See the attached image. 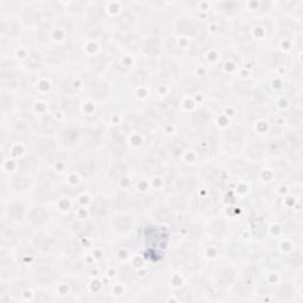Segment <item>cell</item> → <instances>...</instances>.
<instances>
[{
    "instance_id": "f35d334b",
    "label": "cell",
    "mask_w": 303,
    "mask_h": 303,
    "mask_svg": "<svg viewBox=\"0 0 303 303\" xmlns=\"http://www.w3.org/2000/svg\"><path fill=\"white\" fill-rule=\"evenodd\" d=\"M42 62L43 57H40L39 54L34 51V53H31L27 56L25 64L27 65V68H30L31 70H37L38 68H40V65H42Z\"/></svg>"
},
{
    "instance_id": "9c48e42d",
    "label": "cell",
    "mask_w": 303,
    "mask_h": 303,
    "mask_svg": "<svg viewBox=\"0 0 303 303\" xmlns=\"http://www.w3.org/2000/svg\"><path fill=\"white\" fill-rule=\"evenodd\" d=\"M159 69L162 77H173L179 72V64L172 57H163L160 61Z\"/></svg>"
},
{
    "instance_id": "ab89813d",
    "label": "cell",
    "mask_w": 303,
    "mask_h": 303,
    "mask_svg": "<svg viewBox=\"0 0 303 303\" xmlns=\"http://www.w3.org/2000/svg\"><path fill=\"white\" fill-rule=\"evenodd\" d=\"M147 77H148L147 72L144 70L139 69L134 73H132V83L135 84V86H141V84H143L146 82Z\"/></svg>"
},
{
    "instance_id": "4fadbf2b",
    "label": "cell",
    "mask_w": 303,
    "mask_h": 303,
    "mask_svg": "<svg viewBox=\"0 0 303 303\" xmlns=\"http://www.w3.org/2000/svg\"><path fill=\"white\" fill-rule=\"evenodd\" d=\"M176 187L179 191V193L186 196L188 193H192L193 191H196V181L192 177H180V178L176 180Z\"/></svg>"
},
{
    "instance_id": "1f68e13d",
    "label": "cell",
    "mask_w": 303,
    "mask_h": 303,
    "mask_svg": "<svg viewBox=\"0 0 303 303\" xmlns=\"http://www.w3.org/2000/svg\"><path fill=\"white\" fill-rule=\"evenodd\" d=\"M172 210H177V211H184L187 207V199L185 195L182 193H178V195H174L170 199V205Z\"/></svg>"
},
{
    "instance_id": "7402d4cb",
    "label": "cell",
    "mask_w": 303,
    "mask_h": 303,
    "mask_svg": "<svg viewBox=\"0 0 303 303\" xmlns=\"http://www.w3.org/2000/svg\"><path fill=\"white\" fill-rule=\"evenodd\" d=\"M173 210L168 205H160L153 211V217L159 223H168L173 220Z\"/></svg>"
},
{
    "instance_id": "e0dca14e",
    "label": "cell",
    "mask_w": 303,
    "mask_h": 303,
    "mask_svg": "<svg viewBox=\"0 0 303 303\" xmlns=\"http://www.w3.org/2000/svg\"><path fill=\"white\" fill-rule=\"evenodd\" d=\"M71 230L73 233L77 237H88L94 230V224L90 220H77V222H73L71 225Z\"/></svg>"
},
{
    "instance_id": "d4e9b609",
    "label": "cell",
    "mask_w": 303,
    "mask_h": 303,
    "mask_svg": "<svg viewBox=\"0 0 303 303\" xmlns=\"http://www.w3.org/2000/svg\"><path fill=\"white\" fill-rule=\"evenodd\" d=\"M180 88H181L182 91L186 92V94L195 95L200 89V84H199V82L195 77H185L181 80Z\"/></svg>"
},
{
    "instance_id": "8d00e7d4",
    "label": "cell",
    "mask_w": 303,
    "mask_h": 303,
    "mask_svg": "<svg viewBox=\"0 0 303 303\" xmlns=\"http://www.w3.org/2000/svg\"><path fill=\"white\" fill-rule=\"evenodd\" d=\"M12 135L13 138L18 139V140H24L29 136V133H27V127L24 122H15V125L12 128Z\"/></svg>"
},
{
    "instance_id": "e575fe53",
    "label": "cell",
    "mask_w": 303,
    "mask_h": 303,
    "mask_svg": "<svg viewBox=\"0 0 303 303\" xmlns=\"http://www.w3.org/2000/svg\"><path fill=\"white\" fill-rule=\"evenodd\" d=\"M9 219L12 222H19L24 218L25 214V210H24L23 205H19V204H13V205L9 206Z\"/></svg>"
},
{
    "instance_id": "4dcf8cb0",
    "label": "cell",
    "mask_w": 303,
    "mask_h": 303,
    "mask_svg": "<svg viewBox=\"0 0 303 303\" xmlns=\"http://www.w3.org/2000/svg\"><path fill=\"white\" fill-rule=\"evenodd\" d=\"M127 173V166L124 162H116L111 163V166L109 167L108 174L111 179H120L122 177H125V174Z\"/></svg>"
},
{
    "instance_id": "603a6c76",
    "label": "cell",
    "mask_w": 303,
    "mask_h": 303,
    "mask_svg": "<svg viewBox=\"0 0 303 303\" xmlns=\"http://www.w3.org/2000/svg\"><path fill=\"white\" fill-rule=\"evenodd\" d=\"M20 25L13 19H2L1 20V34L5 37H16L19 34Z\"/></svg>"
},
{
    "instance_id": "74e56055",
    "label": "cell",
    "mask_w": 303,
    "mask_h": 303,
    "mask_svg": "<svg viewBox=\"0 0 303 303\" xmlns=\"http://www.w3.org/2000/svg\"><path fill=\"white\" fill-rule=\"evenodd\" d=\"M203 178L206 179V181L210 184H215L217 179H219V170L212 166H207L203 170Z\"/></svg>"
},
{
    "instance_id": "5b68a950",
    "label": "cell",
    "mask_w": 303,
    "mask_h": 303,
    "mask_svg": "<svg viewBox=\"0 0 303 303\" xmlns=\"http://www.w3.org/2000/svg\"><path fill=\"white\" fill-rule=\"evenodd\" d=\"M32 182L34 181H32L31 177H30L29 174L21 173V172L16 173L15 176L11 178V186H12V188L16 192L19 193H23L29 190V188L32 186Z\"/></svg>"
},
{
    "instance_id": "30bf717a",
    "label": "cell",
    "mask_w": 303,
    "mask_h": 303,
    "mask_svg": "<svg viewBox=\"0 0 303 303\" xmlns=\"http://www.w3.org/2000/svg\"><path fill=\"white\" fill-rule=\"evenodd\" d=\"M38 157L36 155H26V157L21 158L20 160L18 161V167L19 172L25 174H34L36 173L38 170V166H39V162H38Z\"/></svg>"
},
{
    "instance_id": "6da1fadb",
    "label": "cell",
    "mask_w": 303,
    "mask_h": 303,
    "mask_svg": "<svg viewBox=\"0 0 303 303\" xmlns=\"http://www.w3.org/2000/svg\"><path fill=\"white\" fill-rule=\"evenodd\" d=\"M31 149L34 155L38 158L50 159L56 154V144L54 141L46 136H36L31 140Z\"/></svg>"
},
{
    "instance_id": "2e32d148",
    "label": "cell",
    "mask_w": 303,
    "mask_h": 303,
    "mask_svg": "<svg viewBox=\"0 0 303 303\" xmlns=\"http://www.w3.org/2000/svg\"><path fill=\"white\" fill-rule=\"evenodd\" d=\"M152 205V198L147 195H136L132 196V204L130 206L133 207L134 211L136 212H144L149 210Z\"/></svg>"
},
{
    "instance_id": "d6a6232c",
    "label": "cell",
    "mask_w": 303,
    "mask_h": 303,
    "mask_svg": "<svg viewBox=\"0 0 303 303\" xmlns=\"http://www.w3.org/2000/svg\"><path fill=\"white\" fill-rule=\"evenodd\" d=\"M210 113L205 109H198V110L195 111L192 115V122L196 127H204L206 125L207 121H210Z\"/></svg>"
},
{
    "instance_id": "7c38bea8",
    "label": "cell",
    "mask_w": 303,
    "mask_h": 303,
    "mask_svg": "<svg viewBox=\"0 0 303 303\" xmlns=\"http://www.w3.org/2000/svg\"><path fill=\"white\" fill-rule=\"evenodd\" d=\"M161 40L158 37H149L147 39L143 40V45H141V50L148 56L155 57L161 53Z\"/></svg>"
},
{
    "instance_id": "5bb4252c",
    "label": "cell",
    "mask_w": 303,
    "mask_h": 303,
    "mask_svg": "<svg viewBox=\"0 0 303 303\" xmlns=\"http://www.w3.org/2000/svg\"><path fill=\"white\" fill-rule=\"evenodd\" d=\"M248 253V247L241 242H233L229 245L228 256L231 261H241Z\"/></svg>"
},
{
    "instance_id": "277c9868",
    "label": "cell",
    "mask_w": 303,
    "mask_h": 303,
    "mask_svg": "<svg viewBox=\"0 0 303 303\" xmlns=\"http://www.w3.org/2000/svg\"><path fill=\"white\" fill-rule=\"evenodd\" d=\"M122 38L120 39V43L122 45L125 46V49L132 51H136L139 49H141L143 45V39L138 34H135L134 31H120Z\"/></svg>"
},
{
    "instance_id": "83f0119b",
    "label": "cell",
    "mask_w": 303,
    "mask_h": 303,
    "mask_svg": "<svg viewBox=\"0 0 303 303\" xmlns=\"http://www.w3.org/2000/svg\"><path fill=\"white\" fill-rule=\"evenodd\" d=\"M103 16H105V11L101 9L98 5H95L94 7H89V9L87 10V18H88V21L90 24H94V25H96V24L102 21Z\"/></svg>"
},
{
    "instance_id": "f546056e",
    "label": "cell",
    "mask_w": 303,
    "mask_h": 303,
    "mask_svg": "<svg viewBox=\"0 0 303 303\" xmlns=\"http://www.w3.org/2000/svg\"><path fill=\"white\" fill-rule=\"evenodd\" d=\"M35 198H36V200L39 201L40 204L49 203V201L53 199V192H51V188L40 185V186L37 187L36 191H35Z\"/></svg>"
},
{
    "instance_id": "8fae6325",
    "label": "cell",
    "mask_w": 303,
    "mask_h": 303,
    "mask_svg": "<svg viewBox=\"0 0 303 303\" xmlns=\"http://www.w3.org/2000/svg\"><path fill=\"white\" fill-rule=\"evenodd\" d=\"M109 209H110V205H109V201L103 196H97L94 201L91 203V206H90V214H91L92 217H105V215L108 214Z\"/></svg>"
},
{
    "instance_id": "cb8c5ba5",
    "label": "cell",
    "mask_w": 303,
    "mask_h": 303,
    "mask_svg": "<svg viewBox=\"0 0 303 303\" xmlns=\"http://www.w3.org/2000/svg\"><path fill=\"white\" fill-rule=\"evenodd\" d=\"M130 204H132V196L127 192H117L114 196L113 205H115L117 211H122V210L125 211L127 207L130 206Z\"/></svg>"
},
{
    "instance_id": "4316f807",
    "label": "cell",
    "mask_w": 303,
    "mask_h": 303,
    "mask_svg": "<svg viewBox=\"0 0 303 303\" xmlns=\"http://www.w3.org/2000/svg\"><path fill=\"white\" fill-rule=\"evenodd\" d=\"M90 67L94 71H103L106 69V67L108 65V57L106 54L100 53L96 56H92L89 61Z\"/></svg>"
},
{
    "instance_id": "7a4b0ae2",
    "label": "cell",
    "mask_w": 303,
    "mask_h": 303,
    "mask_svg": "<svg viewBox=\"0 0 303 303\" xmlns=\"http://www.w3.org/2000/svg\"><path fill=\"white\" fill-rule=\"evenodd\" d=\"M37 282L42 285H48L57 280V270L48 263H38L36 266Z\"/></svg>"
},
{
    "instance_id": "d6986e66",
    "label": "cell",
    "mask_w": 303,
    "mask_h": 303,
    "mask_svg": "<svg viewBox=\"0 0 303 303\" xmlns=\"http://www.w3.org/2000/svg\"><path fill=\"white\" fill-rule=\"evenodd\" d=\"M135 23V16L132 11L125 10L117 18V25H119V31H130L132 26Z\"/></svg>"
},
{
    "instance_id": "ac0fdd59",
    "label": "cell",
    "mask_w": 303,
    "mask_h": 303,
    "mask_svg": "<svg viewBox=\"0 0 303 303\" xmlns=\"http://www.w3.org/2000/svg\"><path fill=\"white\" fill-rule=\"evenodd\" d=\"M35 249L39 252H48L53 245V239L44 233H38L34 237Z\"/></svg>"
},
{
    "instance_id": "ffe728a7",
    "label": "cell",
    "mask_w": 303,
    "mask_h": 303,
    "mask_svg": "<svg viewBox=\"0 0 303 303\" xmlns=\"http://www.w3.org/2000/svg\"><path fill=\"white\" fill-rule=\"evenodd\" d=\"M228 223L223 219H215L210 224V233L214 238H224V236L228 233Z\"/></svg>"
},
{
    "instance_id": "d590c367",
    "label": "cell",
    "mask_w": 303,
    "mask_h": 303,
    "mask_svg": "<svg viewBox=\"0 0 303 303\" xmlns=\"http://www.w3.org/2000/svg\"><path fill=\"white\" fill-rule=\"evenodd\" d=\"M76 167H77V171L82 176L87 177V178H90L95 173V165L90 160H84L82 162H78Z\"/></svg>"
},
{
    "instance_id": "f1b7e54d",
    "label": "cell",
    "mask_w": 303,
    "mask_h": 303,
    "mask_svg": "<svg viewBox=\"0 0 303 303\" xmlns=\"http://www.w3.org/2000/svg\"><path fill=\"white\" fill-rule=\"evenodd\" d=\"M62 108L63 110H64L65 115L68 117H72L75 116L78 111V102L75 98L65 97L62 102Z\"/></svg>"
},
{
    "instance_id": "484cf974",
    "label": "cell",
    "mask_w": 303,
    "mask_h": 303,
    "mask_svg": "<svg viewBox=\"0 0 303 303\" xmlns=\"http://www.w3.org/2000/svg\"><path fill=\"white\" fill-rule=\"evenodd\" d=\"M21 18H23L24 24L27 26L38 25V23L42 19L39 12H37L35 9H25V11H23V13H21Z\"/></svg>"
},
{
    "instance_id": "44dd1931",
    "label": "cell",
    "mask_w": 303,
    "mask_h": 303,
    "mask_svg": "<svg viewBox=\"0 0 303 303\" xmlns=\"http://www.w3.org/2000/svg\"><path fill=\"white\" fill-rule=\"evenodd\" d=\"M236 278V272L231 267H225L219 272L217 278V286L219 289H225L226 286L230 285L232 282H234Z\"/></svg>"
},
{
    "instance_id": "52a82bcc",
    "label": "cell",
    "mask_w": 303,
    "mask_h": 303,
    "mask_svg": "<svg viewBox=\"0 0 303 303\" xmlns=\"http://www.w3.org/2000/svg\"><path fill=\"white\" fill-rule=\"evenodd\" d=\"M49 218H50L49 212L40 206L32 209L27 215V220L34 226H43L49 222Z\"/></svg>"
},
{
    "instance_id": "9a60e30c",
    "label": "cell",
    "mask_w": 303,
    "mask_h": 303,
    "mask_svg": "<svg viewBox=\"0 0 303 303\" xmlns=\"http://www.w3.org/2000/svg\"><path fill=\"white\" fill-rule=\"evenodd\" d=\"M39 130L44 135H53L58 130V122L51 115H44L39 121Z\"/></svg>"
},
{
    "instance_id": "836d02e7",
    "label": "cell",
    "mask_w": 303,
    "mask_h": 303,
    "mask_svg": "<svg viewBox=\"0 0 303 303\" xmlns=\"http://www.w3.org/2000/svg\"><path fill=\"white\" fill-rule=\"evenodd\" d=\"M177 27H178L179 34L184 35V36H195L196 34V29H198V26H196L195 24L190 20L179 21L178 26Z\"/></svg>"
},
{
    "instance_id": "8992f818",
    "label": "cell",
    "mask_w": 303,
    "mask_h": 303,
    "mask_svg": "<svg viewBox=\"0 0 303 303\" xmlns=\"http://www.w3.org/2000/svg\"><path fill=\"white\" fill-rule=\"evenodd\" d=\"M90 95L96 100H103L109 95V84L102 80H92L89 84Z\"/></svg>"
},
{
    "instance_id": "ba28073f",
    "label": "cell",
    "mask_w": 303,
    "mask_h": 303,
    "mask_svg": "<svg viewBox=\"0 0 303 303\" xmlns=\"http://www.w3.org/2000/svg\"><path fill=\"white\" fill-rule=\"evenodd\" d=\"M67 50L63 46H53V48L46 51L44 59L50 65H59L67 58Z\"/></svg>"
},
{
    "instance_id": "3957f363",
    "label": "cell",
    "mask_w": 303,
    "mask_h": 303,
    "mask_svg": "<svg viewBox=\"0 0 303 303\" xmlns=\"http://www.w3.org/2000/svg\"><path fill=\"white\" fill-rule=\"evenodd\" d=\"M134 217L125 214H119L113 219V229L117 233H127L133 229Z\"/></svg>"
}]
</instances>
